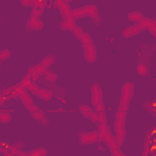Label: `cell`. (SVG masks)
Masks as SVG:
<instances>
[{
	"instance_id": "obj_16",
	"label": "cell",
	"mask_w": 156,
	"mask_h": 156,
	"mask_svg": "<svg viewBox=\"0 0 156 156\" xmlns=\"http://www.w3.org/2000/svg\"><path fill=\"white\" fill-rule=\"evenodd\" d=\"M35 94H37L40 99L46 100V101L52 98V91H51V90H48V89H44V88H39V89L35 91Z\"/></svg>"
},
{
	"instance_id": "obj_8",
	"label": "cell",
	"mask_w": 156,
	"mask_h": 156,
	"mask_svg": "<svg viewBox=\"0 0 156 156\" xmlns=\"http://www.w3.org/2000/svg\"><path fill=\"white\" fill-rule=\"evenodd\" d=\"M84 7H85V13L89 15V16L93 18L94 23H95V24H100L101 18H100V15H99V12H98V7H96L95 5H85Z\"/></svg>"
},
{
	"instance_id": "obj_18",
	"label": "cell",
	"mask_w": 156,
	"mask_h": 156,
	"mask_svg": "<svg viewBox=\"0 0 156 156\" xmlns=\"http://www.w3.org/2000/svg\"><path fill=\"white\" fill-rule=\"evenodd\" d=\"M54 62H55V56H54V55H49V56H46V57L40 62V66L44 67V68L48 71V68H49Z\"/></svg>"
},
{
	"instance_id": "obj_1",
	"label": "cell",
	"mask_w": 156,
	"mask_h": 156,
	"mask_svg": "<svg viewBox=\"0 0 156 156\" xmlns=\"http://www.w3.org/2000/svg\"><path fill=\"white\" fill-rule=\"evenodd\" d=\"M126 112L118 111L115 115V133H116V138H115V143L117 146H121L124 141L126 138V130H124V119H126Z\"/></svg>"
},
{
	"instance_id": "obj_20",
	"label": "cell",
	"mask_w": 156,
	"mask_h": 156,
	"mask_svg": "<svg viewBox=\"0 0 156 156\" xmlns=\"http://www.w3.org/2000/svg\"><path fill=\"white\" fill-rule=\"evenodd\" d=\"M28 156H46V150L44 147H37L34 150H32Z\"/></svg>"
},
{
	"instance_id": "obj_17",
	"label": "cell",
	"mask_w": 156,
	"mask_h": 156,
	"mask_svg": "<svg viewBox=\"0 0 156 156\" xmlns=\"http://www.w3.org/2000/svg\"><path fill=\"white\" fill-rule=\"evenodd\" d=\"M147 71H149V66L146 62L144 61H140L136 66V72L140 74V76H146L147 74Z\"/></svg>"
},
{
	"instance_id": "obj_24",
	"label": "cell",
	"mask_w": 156,
	"mask_h": 156,
	"mask_svg": "<svg viewBox=\"0 0 156 156\" xmlns=\"http://www.w3.org/2000/svg\"><path fill=\"white\" fill-rule=\"evenodd\" d=\"M80 41H82V44H90V43H93V40H91V37H90L89 34H87V33H84V34L82 35V38H80Z\"/></svg>"
},
{
	"instance_id": "obj_2",
	"label": "cell",
	"mask_w": 156,
	"mask_h": 156,
	"mask_svg": "<svg viewBox=\"0 0 156 156\" xmlns=\"http://www.w3.org/2000/svg\"><path fill=\"white\" fill-rule=\"evenodd\" d=\"M134 94V84L133 83H126L122 88V94H121V100L118 104V111L127 112L129 102L132 100V96Z\"/></svg>"
},
{
	"instance_id": "obj_15",
	"label": "cell",
	"mask_w": 156,
	"mask_h": 156,
	"mask_svg": "<svg viewBox=\"0 0 156 156\" xmlns=\"http://www.w3.org/2000/svg\"><path fill=\"white\" fill-rule=\"evenodd\" d=\"M128 20L129 21H134V22H138V24L139 23H141L143 21H144V15L140 12V11H132L130 13H128Z\"/></svg>"
},
{
	"instance_id": "obj_7",
	"label": "cell",
	"mask_w": 156,
	"mask_h": 156,
	"mask_svg": "<svg viewBox=\"0 0 156 156\" xmlns=\"http://www.w3.org/2000/svg\"><path fill=\"white\" fill-rule=\"evenodd\" d=\"M79 111H80V113H82L85 118H88V119H90V121L98 123V115H96V112L93 111L89 106H87V105H80V106H79Z\"/></svg>"
},
{
	"instance_id": "obj_25",
	"label": "cell",
	"mask_w": 156,
	"mask_h": 156,
	"mask_svg": "<svg viewBox=\"0 0 156 156\" xmlns=\"http://www.w3.org/2000/svg\"><path fill=\"white\" fill-rule=\"evenodd\" d=\"M10 55H11L10 50H7V49H4V50L0 52V62H1V61H4V60H6V58H7Z\"/></svg>"
},
{
	"instance_id": "obj_5",
	"label": "cell",
	"mask_w": 156,
	"mask_h": 156,
	"mask_svg": "<svg viewBox=\"0 0 156 156\" xmlns=\"http://www.w3.org/2000/svg\"><path fill=\"white\" fill-rule=\"evenodd\" d=\"M78 138L82 144H93L99 140V133L98 132H79Z\"/></svg>"
},
{
	"instance_id": "obj_3",
	"label": "cell",
	"mask_w": 156,
	"mask_h": 156,
	"mask_svg": "<svg viewBox=\"0 0 156 156\" xmlns=\"http://www.w3.org/2000/svg\"><path fill=\"white\" fill-rule=\"evenodd\" d=\"M91 100H93V105H94V111L96 113L100 112H105L104 110V104H102V93H101V88L98 83H95L91 88Z\"/></svg>"
},
{
	"instance_id": "obj_19",
	"label": "cell",
	"mask_w": 156,
	"mask_h": 156,
	"mask_svg": "<svg viewBox=\"0 0 156 156\" xmlns=\"http://www.w3.org/2000/svg\"><path fill=\"white\" fill-rule=\"evenodd\" d=\"M144 107L146 108V110H149L152 115H155L156 113V102L155 101H151V100H149V101H144Z\"/></svg>"
},
{
	"instance_id": "obj_10",
	"label": "cell",
	"mask_w": 156,
	"mask_h": 156,
	"mask_svg": "<svg viewBox=\"0 0 156 156\" xmlns=\"http://www.w3.org/2000/svg\"><path fill=\"white\" fill-rule=\"evenodd\" d=\"M43 28V22L35 17V16H29L28 18V22H27V29L28 30H39Z\"/></svg>"
},
{
	"instance_id": "obj_6",
	"label": "cell",
	"mask_w": 156,
	"mask_h": 156,
	"mask_svg": "<svg viewBox=\"0 0 156 156\" xmlns=\"http://www.w3.org/2000/svg\"><path fill=\"white\" fill-rule=\"evenodd\" d=\"M83 48H84V57H85V60L88 62H95V60H96V49H95L94 43L83 44Z\"/></svg>"
},
{
	"instance_id": "obj_9",
	"label": "cell",
	"mask_w": 156,
	"mask_h": 156,
	"mask_svg": "<svg viewBox=\"0 0 156 156\" xmlns=\"http://www.w3.org/2000/svg\"><path fill=\"white\" fill-rule=\"evenodd\" d=\"M20 99L22 100V102H23V105H24V107L32 113V112H34L35 110H38V107L34 105V102H33V100L29 98V95L23 90V93L21 94V96H20Z\"/></svg>"
},
{
	"instance_id": "obj_26",
	"label": "cell",
	"mask_w": 156,
	"mask_h": 156,
	"mask_svg": "<svg viewBox=\"0 0 156 156\" xmlns=\"http://www.w3.org/2000/svg\"><path fill=\"white\" fill-rule=\"evenodd\" d=\"M110 150H111V152H112V155H113V156H124V155L118 150V147H117V146H116V147H113V149H110Z\"/></svg>"
},
{
	"instance_id": "obj_4",
	"label": "cell",
	"mask_w": 156,
	"mask_h": 156,
	"mask_svg": "<svg viewBox=\"0 0 156 156\" xmlns=\"http://www.w3.org/2000/svg\"><path fill=\"white\" fill-rule=\"evenodd\" d=\"M98 133H99V139H104L110 149H113L117 146L115 143V138L112 136V134L108 130V127L106 124H99V132Z\"/></svg>"
},
{
	"instance_id": "obj_22",
	"label": "cell",
	"mask_w": 156,
	"mask_h": 156,
	"mask_svg": "<svg viewBox=\"0 0 156 156\" xmlns=\"http://www.w3.org/2000/svg\"><path fill=\"white\" fill-rule=\"evenodd\" d=\"M11 121V113L7 111H0V122L7 123Z\"/></svg>"
},
{
	"instance_id": "obj_29",
	"label": "cell",
	"mask_w": 156,
	"mask_h": 156,
	"mask_svg": "<svg viewBox=\"0 0 156 156\" xmlns=\"http://www.w3.org/2000/svg\"><path fill=\"white\" fill-rule=\"evenodd\" d=\"M143 156H149V154H147V151H145V152H144V155H143Z\"/></svg>"
},
{
	"instance_id": "obj_21",
	"label": "cell",
	"mask_w": 156,
	"mask_h": 156,
	"mask_svg": "<svg viewBox=\"0 0 156 156\" xmlns=\"http://www.w3.org/2000/svg\"><path fill=\"white\" fill-rule=\"evenodd\" d=\"M44 76H45V79H46L48 82H50V83H54V82L57 79V74L54 73V72H51V71H45Z\"/></svg>"
},
{
	"instance_id": "obj_11",
	"label": "cell",
	"mask_w": 156,
	"mask_h": 156,
	"mask_svg": "<svg viewBox=\"0 0 156 156\" xmlns=\"http://www.w3.org/2000/svg\"><path fill=\"white\" fill-rule=\"evenodd\" d=\"M143 29L139 24H134V26H130V27H127L124 30H123V37L124 38H129V37H133L138 33H140Z\"/></svg>"
},
{
	"instance_id": "obj_28",
	"label": "cell",
	"mask_w": 156,
	"mask_h": 156,
	"mask_svg": "<svg viewBox=\"0 0 156 156\" xmlns=\"http://www.w3.org/2000/svg\"><path fill=\"white\" fill-rule=\"evenodd\" d=\"M5 156H16V155H13L11 152H5Z\"/></svg>"
},
{
	"instance_id": "obj_14",
	"label": "cell",
	"mask_w": 156,
	"mask_h": 156,
	"mask_svg": "<svg viewBox=\"0 0 156 156\" xmlns=\"http://www.w3.org/2000/svg\"><path fill=\"white\" fill-rule=\"evenodd\" d=\"M74 26H76V24H74V20H73L71 16L63 18V21H62L61 24H60L61 29H63V30H72Z\"/></svg>"
},
{
	"instance_id": "obj_23",
	"label": "cell",
	"mask_w": 156,
	"mask_h": 156,
	"mask_svg": "<svg viewBox=\"0 0 156 156\" xmlns=\"http://www.w3.org/2000/svg\"><path fill=\"white\" fill-rule=\"evenodd\" d=\"M72 32H73V34L80 40V38H82V35L84 34V32H83V29L79 27V26H74L73 27V29H72Z\"/></svg>"
},
{
	"instance_id": "obj_12",
	"label": "cell",
	"mask_w": 156,
	"mask_h": 156,
	"mask_svg": "<svg viewBox=\"0 0 156 156\" xmlns=\"http://www.w3.org/2000/svg\"><path fill=\"white\" fill-rule=\"evenodd\" d=\"M32 116L34 117V119L35 121H38L39 123H41L43 126H48L49 124V119L46 118V116L44 115V112L43 111H40L39 108L38 110H35L34 112H32Z\"/></svg>"
},
{
	"instance_id": "obj_27",
	"label": "cell",
	"mask_w": 156,
	"mask_h": 156,
	"mask_svg": "<svg viewBox=\"0 0 156 156\" xmlns=\"http://www.w3.org/2000/svg\"><path fill=\"white\" fill-rule=\"evenodd\" d=\"M21 4L24 5V6H32V1H22Z\"/></svg>"
},
{
	"instance_id": "obj_13",
	"label": "cell",
	"mask_w": 156,
	"mask_h": 156,
	"mask_svg": "<svg viewBox=\"0 0 156 156\" xmlns=\"http://www.w3.org/2000/svg\"><path fill=\"white\" fill-rule=\"evenodd\" d=\"M56 5L60 6V12H61V15L63 16V18L71 16L72 10L69 9V5H68L67 2H63V1H60V0H58V1H56Z\"/></svg>"
}]
</instances>
